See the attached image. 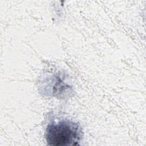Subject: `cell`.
Wrapping results in <instances>:
<instances>
[{"label":"cell","mask_w":146,"mask_h":146,"mask_svg":"<svg viewBox=\"0 0 146 146\" xmlns=\"http://www.w3.org/2000/svg\"><path fill=\"white\" fill-rule=\"evenodd\" d=\"M83 137L82 128L76 122L68 119L52 121L47 125L45 137L48 145H77Z\"/></svg>","instance_id":"1"}]
</instances>
